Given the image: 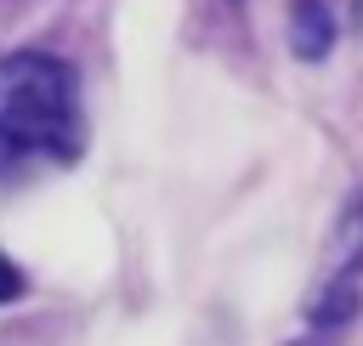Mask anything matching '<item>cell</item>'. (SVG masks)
Returning a JSON list of instances; mask_svg holds the SVG:
<instances>
[{
	"label": "cell",
	"mask_w": 363,
	"mask_h": 346,
	"mask_svg": "<svg viewBox=\"0 0 363 346\" xmlns=\"http://www.w3.org/2000/svg\"><path fill=\"white\" fill-rule=\"evenodd\" d=\"M23 289H28V284H23V272H17V261H6V255H0V306H6V301H17Z\"/></svg>",
	"instance_id": "obj_4"
},
{
	"label": "cell",
	"mask_w": 363,
	"mask_h": 346,
	"mask_svg": "<svg viewBox=\"0 0 363 346\" xmlns=\"http://www.w3.org/2000/svg\"><path fill=\"white\" fill-rule=\"evenodd\" d=\"M289 45L306 62H318L335 45V11H329V0H295L289 6Z\"/></svg>",
	"instance_id": "obj_3"
},
{
	"label": "cell",
	"mask_w": 363,
	"mask_h": 346,
	"mask_svg": "<svg viewBox=\"0 0 363 346\" xmlns=\"http://www.w3.org/2000/svg\"><path fill=\"white\" fill-rule=\"evenodd\" d=\"M295 346H340V335H323V329H306Z\"/></svg>",
	"instance_id": "obj_5"
},
{
	"label": "cell",
	"mask_w": 363,
	"mask_h": 346,
	"mask_svg": "<svg viewBox=\"0 0 363 346\" xmlns=\"http://www.w3.org/2000/svg\"><path fill=\"white\" fill-rule=\"evenodd\" d=\"M363 306V199H352L335 221L329 238V261L318 272V289L306 301V323L323 335H340Z\"/></svg>",
	"instance_id": "obj_2"
},
{
	"label": "cell",
	"mask_w": 363,
	"mask_h": 346,
	"mask_svg": "<svg viewBox=\"0 0 363 346\" xmlns=\"http://www.w3.org/2000/svg\"><path fill=\"white\" fill-rule=\"evenodd\" d=\"M85 153L79 79L51 51L0 57V176L74 164Z\"/></svg>",
	"instance_id": "obj_1"
}]
</instances>
